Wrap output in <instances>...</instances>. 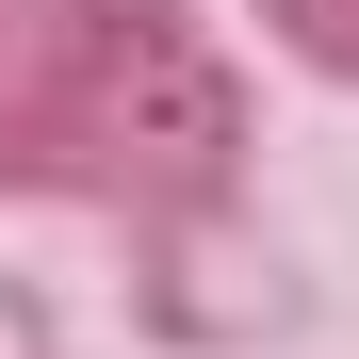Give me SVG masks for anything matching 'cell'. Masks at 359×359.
Returning <instances> with one entry per match:
<instances>
[{"label":"cell","instance_id":"obj_2","mask_svg":"<svg viewBox=\"0 0 359 359\" xmlns=\"http://www.w3.org/2000/svg\"><path fill=\"white\" fill-rule=\"evenodd\" d=\"M114 262H131V327H147L163 359H245V343H294V311H311V278H294L262 180H245V196H196V212L114 229Z\"/></svg>","mask_w":359,"mask_h":359},{"label":"cell","instance_id":"obj_4","mask_svg":"<svg viewBox=\"0 0 359 359\" xmlns=\"http://www.w3.org/2000/svg\"><path fill=\"white\" fill-rule=\"evenodd\" d=\"M0 359H66V311H49L17 262H0Z\"/></svg>","mask_w":359,"mask_h":359},{"label":"cell","instance_id":"obj_3","mask_svg":"<svg viewBox=\"0 0 359 359\" xmlns=\"http://www.w3.org/2000/svg\"><path fill=\"white\" fill-rule=\"evenodd\" d=\"M245 17H262L278 66H311V82H343V98H359V0H245Z\"/></svg>","mask_w":359,"mask_h":359},{"label":"cell","instance_id":"obj_1","mask_svg":"<svg viewBox=\"0 0 359 359\" xmlns=\"http://www.w3.org/2000/svg\"><path fill=\"white\" fill-rule=\"evenodd\" d=\"M262 180V82L212 0H0V196L17 212H196Z\"/></svg>","mask_w":359,"mask_h":359}]
</instances>
